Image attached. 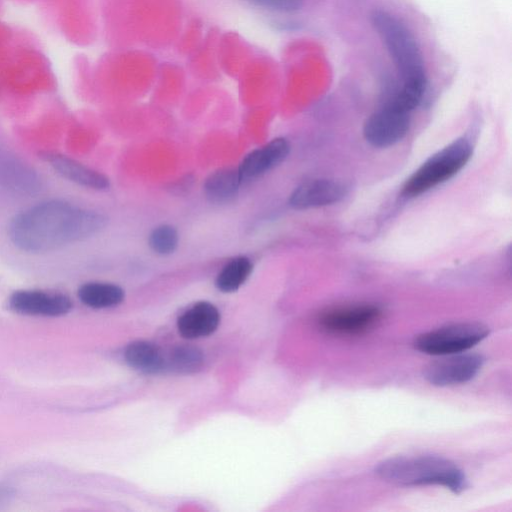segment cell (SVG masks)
I'll use <instances>...</instances> for the list:
<instances>
[{
  "instance_id": "cell-19",
  "label": "cell",
  "mask_w": 512,
  "mask_h": 512,
  "mask_svg": "<svg viewBox=\"0 0 512 512\" xmlns=\"http://www.w3.org/2000/svg\"><path fill=\"white\" fill-rule=\"evenodd\" d=\"M204 362L202 351L194 346L182 345L173 349L166 367L180 373H190L198 370Z\"/></svg>"
},
{
  "instance_id": "cell-5",
  "label": "cell",
  "mask_w": 512,
  "mask_h": 512,
  "mask_svg": "<svg viewBox=\"0 0 512 512\" xmlns=\"http://www.w3.org/2000/svg\"><path fill=\"white\" fill-rule=\"evenodd\" d=\"M489 333V327L479 322L454 323L418 335L413 346L424 354L445 356L471 349Z\"/></svg>"
},
{
  "instance_id": "cell-20",
  "label": "cell",
  "mask_w": 512,
  "mask_h": 512,
  "mask_svg": "<svg viewBox=\"0 0 512 512\" xmlns=\"http://www.w3.org/2000/svg\"><path fill=\"white\" fill-rule=\"evenodd\" d=\"M179 243L177 229L169 224H161L155 227L148 237V244L151 250L158 255H169L173 253Z\"/></svg>"
},
{
  "instance_id": "cell-1",
  "label": "cell",
  "mask_w": 512,
  "mask_h": 512,
  "mask_svg": "<svg viewBox=\"0 0 512 512\" xmlns=\"http://www.w3.org/2000/svg\"><path fill=\"white\" fill-rule=\"evenodd\" d=\"M107 217L95 210L52 199L15 215L8 226L11 242L28 253H45L88 239L103 230Z\"/></svg>"
},
{
  "instance_id": "cell-21",
  "label": "cell",
  "mask_w": 512,
  "mask_h": 512,
  "mask_svg": "<svg viewBox=\"0 0 512 512\" xmlns=\"http://www.w3.org/2000/svg\"><path fill=\"white\" fill-rule=\"evenodd\" d=\"M256 6L277 11L295 12L303 6V0H246Z\"/></svg>"
},
{
  "instance_id": "cell-8",
  "label": "cell",
  "mask_w": 512,
  "mask_h": 512,
  "mask_svg": "<svg viewBox=\"0 0 512 512\" xmlns=\"http://www.w3.org/2000/svg\"><path fill=\"white\" fill-rule=\"evenodd\" d=\"M381 314V309L372 304L338 307L321 313L318 324L330 333L355 335L373 327Z\"/></svg>"
},
{
  "instance_id": "cell-18",
  "label": "cell",
  "mask_w": 512,
  "mask_h": 512,
  "mask_svg": "<svg viewBox=\"0 0 512 512\" xmlns=\"http://www.w3.org/2000/svg\"><path fill=\"white\" fill-rule=\"evenodd\" d=\"M0 181L14 190L33 192L38 188L34 171L15 160L0 161Z\"/></svg>"
},
{
  "instance_id": "cell-2",
  "label": "cell",
  "mask_w": 512,
  "mask_h": 512,
  "mask_svg": "<svg viewBox=\"0 0 512 512\" xmlns=\"http://www.w3.org/2000/svg\"><path fill=\"white\" fill-rule=\"evenodd\" d=\"M371 23L401 80L400 89L389 102L411 112L421 103L427 88V73L419 42L409 26L389 11L374 10Z\"/></svg>"
},
{
  "instance_id": "cell-11",
  "label": "cell",
  "mask_w": 512,
  "mask_h": 512,
  "mask_svg": "<svg viewBox=\"0 0 512 512\" xmlns=\"http://www.w3.org/2000/svg\"><path fill=\"white\" fill-rule=\"evenodd\" d=\"M290 152L287 139L278 137L249 152L237 167L243 181L256 179L280 165Z\"/></svg>"
},
{
  "instance_id": "cell-13",
  "label": "cell",
  "mask_w": 512,
  "mask_h": 512,
  "mask_svg": "<svg viewBox=\"0 0 512 512\" xmlns=\"http://www.w3.org/2000/svg\"><path fill=\"white\" fill-rule=\"evenodd\" d=\"M219 322L220 313L218 309L210 302L201 301L179 316L177 327L184 338L195 339L213 333Z\"/></svg>"
},
{
  "instance_id": "cell-17",
  "label": "cell",
  "mask_w": 512,
  "mask_h": 512,
  "mask_svg": "<svg viewBox=\"0 0 512 512\" xmlns=\"http://www.w3.org/2000/svg\"><path fill=\"white\" fill-rule=\"evenodd\" d=\"M253 270V263L246 256H237L231 259L218 273L215 286L224 293L238 290L249 278Z\"/></svg>"
},
{
  "instance_id": "cell-16",
  "label": "cell",
  "mask_w": 512,
  "mask_h": 512,
  "mask_svg": "<svg viewBox=\"0 0 512 512\" xmlns=\"http://www.w3.org/2000/svg\"><path fill=\"white\" fill-rule=\"evenodd\" d=\"M77 295L84 305L102 309L119 305L124 300L125 293L116 284L93 281L81 285Z\"/></svg>"
},
{
  "instance_id": "cell-7",
  "label": "cell",
  "mask_w": 512,
  "mask_h": 512,
  "mask_svg": "<svg viewBox=\"0 0 512 512\" xmlns=\"http://www.w3.org/2000/svg\"><path fill=\"white\" fill-rule=\"evenodd\" d=\"M410 112L387 102L366 120L365 140L377 148L390 147L401 141L409 131Z\"/></svg>"
},
{
  "instance_id": "cell-10",
  "label": "cell",
  "mask_w": 512,
  "mask_h": 512,
  "mask_svg": "<svg viewBox=\"0 0 512 512\" xmlns=\"http://www.w3.org/2000/svg\"><path fill=\"white\" fill-rule=\"evenodd\" d=\"M347 194L346 186L331 179H312L297 186L289 197V204L296 210H306L331 205Z\"/></svg>"
},
{
  "instance_id": "cell-6",
  "label": "cell",
  "mask_w": 512,
  "mask_h": 512,
  "mask_svg": "<svg viewBox=\"0 0 512 512\" xmlns=\"http://www.w3.org/2000/svg\"><path fill=\"white\" fill-rule=\"evenodd\" d=\"M484 363L483 355L477 353L445 355L429 363L423 371V376L428 383L436 387L460 385L472 380Z\"/></svg>"
},
{
  "instance_id": "cell-22",
  "label": "cell",
  "mask_w": 512,
  "mask_h": 512,
  "mask_svg": "<svg viewBox=\"0 0 512 512\" xmlns=\"http://www.w3.org/2000/svg\"><path fill=\"white\" fill-rule=\"evenodd\" d=\"M14 497V490L11 487L0 485V505L9 503Z\"/></svg>"
},
{
  "instance_id": "cell-12",
  "label": "cell",
  "mask_w": 512,
  "mask_h": 512,
  "mask_svg": "<svg viewBox=\"0 0 512 512\" xmlns=\"http://www.w3.org/2000/svg\"><path fill=\"white\" fill-rule=\"evenodd\" d=\"M40 157L59 175L73 183L100 191L110 187V181L107 176L73 158L50 151L42 152Z\"/></svg>"
},
{
  "instance_id": "cell-9",
  "label": "cell",
  "mask_w": 512,
  "mask_h": 512,
  "mask_svg": "<svg viewBox=\"0 0 512 512\" xmlns=\"http://www.w3.org/2000/svg\"><path fill=\"white\" fill-rule=\"evenodd\" d=\"M8 306L19 314L58 317L71 310L72 301L58 292L18 290L9 297Z\"/></svg>"
},
{
  "instance_id": "cell-4",
  "label": "cell",
  "mask_w": 512,
  "mask_h": 512,
  "mask_svg": "<svg viewBox=\"0 0 512 512\" xmlns=\"http://www.w3.org/2000/svg\"><path fill=\"white\" fill-rule=\"evenodd\" d=\"M473 147L458 138L429 157L405 182L402 195L413 198L456 175L470 160Z\"/></svg>"
},
{
  "instance_id": "cell-14",
  "label": "cell",
  "mask_w": 512,
  "mask_h": 512,
  "mask_svg": "<svg viewBox=\"0 0 512 512\" xmlns=\"http://www.w3.org/2000/svg\"><path fill=\"white\" fill-rule=\"evenodd\" d=\"M243 181L237 168L226 167L212 172L203 184L206 199L213 204L232 202L238 195Z\"/></svg>"
},
{
  "instance_id": "cell-3",
  "label": "cell",
  "mask_w": 512,
  "mask_h": 512,
  "mask_svg": "<svg viewBox=\"0 0 512 512\" xmlns=\"http://www.w3.org/2000/svg\"><path fill=\"white\" fill-rule=\"evenodd\" d=\"M382 480L404 487L439 485L455 494L468 487L464 472L451 460L435 455L395 456L377 464Z\"/></svg>"
},
{
  "instance_id": "cell-15",
  "label": "cell",
  "mask_w": 512,
  "mask_h": 512,
  "mask_svg": "<svg viewBox=\"0 0 512 512\" xmlns=\"http://www.w3.org/2000/svg\"><path fill=\"white\" fill-rule=\"evenodd\" d=\"M125 359L130 367L146 374H155L166 368V360L159 348L147 341L130 343L125 350Z\"/></svg>"
}]
</instances>
